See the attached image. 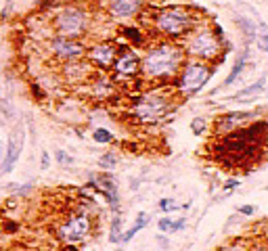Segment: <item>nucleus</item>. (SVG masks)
I'll list each match as a JSON object with an SVG mask.
<instances>
[{
  "mask_svg": "<svg viewBox=\"0 0 268 251\" xmlns=\"http://www.w3.org/2000/svg\"><path fill=\"white\" fill-rule=\"evenodd\" d=\"M256 38L260 40V48L268 52V32H266V34H260V36H256Z\"/></svg>",
  "mask_w": 268,
  "mask_h": 251,
  "instance_id": "29",
  "label": "nucleus"
},
{
  "mask_svg": "<svg viewBox=\"0 0 268 251\" xmlns=\"http://www.w3.org/2000/svg\"><path fill=\"white\" fill-rule=\"evenodd\" d=\"M0 164H2V140H0Z\"/></svg>",
  "mask_w": 268,
  "mask_h": 251,
  "instance_id": "35",
  "label": "nucleus"
},
{
  "mask_svg": "<svg viewBox=\"0 0 268 251\" xmlns=\"http://www.w3.org/2000/svg\"><path fill=\"white\" fill-rule=\"evenodd\" d=\"M172 220H170V218H162V220H159V224H157V226H159V232H172Z\"/></svg>",
  "mask_w": 268,
  "mask_h": 251,
  "instance_id": "25",
  "label": "nucleus"
},
{
  "mask_svg": "<svg viewBox=\"0 0 268 251\" xmlns=\"http://www.w3.org/2000/svg\"><path fill=\"white\" fill-rule=\"evenodd\" d=\"M153 23L155 30L164 36H182L193 28V17L184 6H168L157 11Z\"/></svg>",
  "mask_w": 268,
  "mask_h": 251,
  "instance_id": "3",
  "label": "nucleus"
},
{
  "mask_svg": "<svg viewBox=\"0 0 268 251\" xmlns=\"http://www.w3.org/2000/svg\"><path fill=\"white\" fill-rule=\"evenodd\" d=\"M92 138H94V142H99V145H107V142L113 140V134L107 128H96L94 134H92Z\"/></svg>",
  "mask_w": 268,
  "mask_h": 251,
  "instance_id": "19",
  "label": "nucleus"
},
{
  "mask_svg": "<svg viewBox=\"0 0 268 251\" xmlns=\"http://www.w3.org/2000/svg\"><path fill=\"white\" fill-rule=\"evenodd\" d=\"M210 80V69L203 63H189L178 78V88L184 94H195L197 90L205 86V82Z\"/></svg>",
  "mask_w": 268,
  "mask_h": 251,
  "instance_id": "6",
  "label": "nucleus"
},
{
  "mask_svg": "<svg viewBox=\"0 0 268 251\" xmlns=\"http://www.w3.org/2000/svg\"><path fill=\"white\" fill-rule=\"evenodd\" d=\"M23 147H25V128H23V124H17L15 130L11 132V138H8L6 155H4V159H2V164H0V172H2V174L13 172L15 164H17V161H19V157H21Z\"/></svg>",
  "mask_w": 268,
  "mask_h": 251,
  "instance_id": "7",
  "label": "nucleus"
},
{
  "mask_svg": "<svg viewBox=\"0 0 268 251\" xmlns=\"http://www.w3.org/2000/svg\"><path fill=\"white\" fill-rule=\"evenodd\" d=\"M264 90H266V78L258 80V82L252 84L249 88H243V90H241V94H235L233 98H235V101H245V98H254V96H258V94L264 92Z\"/></svg>",
  "mask_w": 268,
  "mask_h": 251,
  "instance_id": "16",
  "label": "nucleus"
},
{
  "mask_svg": "<svg viewBox=\"0 0 268 251\" xmlns=\"http://www.w3.org/2000/svg\"><path fill=\"white\" fill-rule=\"evenodd\" d=\"M122 32H124V36H126L130 42H134V44H142V34L138 32V28H134V25H132V28H124Z\"/></svg>",
  "mask_w": 268,
  "mask_h": 251,
  "instance_id": "22",
  "label": "nucleus"
},
{
  "mask_svg": "<svg viewBox=\"0 0 268 251\" xmlns=\"http://www.w3.org/2000/svg\"><path fill=\"white\" fill-rule=\"evenodd\" d=\"M48 166H50V157H48L46 151H44V153H42V161H40V167H42V169H46Z\"/></svg>",
  "mask_w": 268,
  "mask_h": 251,
  "instance_id": "30",
  "label": "nucleus"
},
{
  "mask_svg": "<svg viewBox=\"0 0 268 251\" xmlns=\"http://www.w3.org/2000/svg\"><path fill=\"white\" fill-rule=\"evenodd\" d=\"M120 237H122V220L115 218L111 224V230H109V243H120Z\"/></svg>",
  "mask_w": 268,
  "mask_h": 251,
  "instance_id": "21",
  "label": "nucleus"
},
{
  "mask_svg": "<svg viewBox=\"0 0 268 251\" xmlns=\"http://www.w3.org/2000/svg\"><path fill=\"white\" fill-rule=\"evenodd\" d=\"M245 59H247V52H243L239 59H237V63H235V67H233V71H230V76L224 80V86H230L235 82V80L239 78V74H241V69L245 67Z\"/></svg>",
  "mask_w": 268,
  "mask_h": 251,
  "instance_id": "17",
  "label": "nucleus"
},
{
  "mask_svg": "<svg viewBox=\"0 0 268 251\" xmlns=\"http://www.w3.org/2000/svg\"><path fill=\"white\" fill-rule=\"evenodd\" d=\"M237 184H239V182H237V180H228V182H226V184H224V188H235V186H237Z\"/></svg>",
  "mask_w": 268,
  "mask_h": 251,
  "instance_id": "33",
  "label": "nucleus"
},
{
  "mask_svg": "<svg viewBox=\"0 0 268 251\" xmlns=\"http://www.w3.org/2000/svg\"><path fill=\"white\" fill-rule=\"evenodd\" d=\"M0 111L4 113L6 120H15V111H13V103H11V101L2 98V101H0Z\"/></svg>",
  "mask_w": 268,
  "mask_h": 251,
  "instance_id": "23",
  "label": "nucleus"
},
{
  "mask_svg": "<svg viewBox=\"0 0 268 251\" xmlns=\"http://www.w3.org/2000/svg\"><path fill=\"white\" fill-rule=\"evenodd\" d=\"M149 224V216L145 211H138V216H136V222L132 224V228H128L126 232H122V237H120V243H130V241L134 239V235H136L138 230H142Z\"/></svg>",
  "mask_w": 268,
  "mask_h": 251,
  "instance_id": "15",
  "label": "nucleus"
},
{
  "mask_svg": "<svg viewBox=\"0 0 268 251\" xmlns=\"http://www.w3.org/2000/svg\"><path fill=\"white\" fill-rule=\"evenodd\" d=\"M189 52L199 59H214L218 55V40L210 32H199L189 40Z\"/></svg>",
  "mask_w": 268,
  "mask_h": 251,
  "instance_id": "9",
  "label": "nucleus"
},
{
  "mask_svg": "<svg viewBox=\"0 0 268 251\" xmlns=\"http://www.w3.org/2000/svg\"><path fill=\"white\" fill-rule=\"evenodd\" d=\"M115 166H118V155H115V153L101 155V159H99V167L101 169H113Z\"/></svg>",
  "mask_w": 268,
  "mask_h": 251,
  "instance_id": "20",
  "label": "nucleus"
},
{
  "mask_svg": "<svg viewBox=\"0 0 268 251\" xmlns=\"http://www.w3.org/2000/svg\"><path fill=\"white\" fill-rule=\"evenodd\" d=\"M184 224H186V222H184V218L176 220V222L172 224V232H178V230H182V228H184Z\"/></svg>",
  "mask_w": 268,
  "mask_h": 251,
  "instance_id": "31",
  "label": "nucleus"
},
{
  "mask_svg": "<svg viewBox=\"0 0 268 251\" xmlns=\"http://www.w3.org/2000/svg\"><path fill=\"white\" fill-rule=\"evenodd\" d=\"M222 251H241V249H235V247H228V249H222Z\"/></svg>",
  "mask_w": 268,
  "mask_h": 251,
  "instance_id": "36",
  "label": "nucleus"
},
{
  "mask_svg": "<svg viewBox=\"0 0 268 251\" xmlns=\"http://www.w3.org/2000/svg\"><path fill=\"white\" fill-rule=\"evenodd\" d=\"M0 251H11V249H0Z\"/></svg>",
  "mask_w": 268,
  "mask_h": 251,
  "instance_id": "37",
  "label": "nucleus"
},
{
  "mask_svg": "<svg viewBox=\"0 0 268 251\" xmlns=\"http://www.w3.org/2000/svg\"><path fill=\"white\" fill-rule=\"evenodd\" d=\"M254 211H256L254 205H243V208H241V213H245V216H252Z\"/></svg>",
  "mask_w": 268,
  "mask_h": 251,
  "instance_id": "32",
  "label": "nucleus"
},
{
  "mask_svg": "<svg viewBox=\"0 0 268 251\" xmlns=\"http://www.w3.org/2000/svg\"><path fill=\"white\" fill-rule=\"evenodd\" d=\"M182 65V52L174 44H159V46L147 50L140 69L147 80H170L178 74Z\"/></svg>",
  "mask_w": 268,
  "mask_h": 251,
  "instance_id": "2",
  "label": "nucleus"
},
{
  "mask_svg": "<svg viewBox=\"0 0 268 251\" xmlns=\"http://www.w3.org/2000/svg\"><path fill=\"white\" fill-rule=\"evenodd\" d=\"M32 94H34L36 98H38V101H42V98H46V92H44L42 88H40L38 84H36V82L32 84Z\"/></svg>",
  "mask_w": 268,
  "mask_h": 251,
  "instance_id": "27",
  "label": "nucleus"
},
{
  "mask_svg": "<svg viewBox=\"0 0 268 251\" xmlns=\"http://www.w3.org/2000/svg\"><path fill=\"white\" fill-rule=\"evenodd\" d=\"M50 50L52 55H55V59L59 61H65V63H71V61H80L84 57V44L76 40V38H55L50 40Z\"/></svg>",
  "mask_w": 268,
  "mask_h": 251,
  "instance_id": "8",
  "label": "nucleus"
},
{
  "mask_svg": "<svg viewBox=\"0 0 268 251\" xmlns=\"http://www.w3.org/2000/svg\"><path fill=\"white\" fill-rule=\"evenodd\" d=\"M166 111H168L166 98H164V96H157V94L145 96V98H142V101L136 105V109H134V113H136L142 122H155V120L162 118Z\"/></svg>",
  "mask_w": 268,
  "mask_h": 251,
  "instance_id": "10",
  "label": "nucleus"
},
{
  "mask_svg": "<svg viewBox=\"0 0 268 251\" xmlns=\"http://www.w3.org/2000/svg\"><path fill=\"white\" fill-rule=\"evenodd\" d=\"M268 132V124H254L247 130L233 132L222 140L220 145V157L228 159V164H245L249 159H256L258 145L264 142V134Z\"/></svg>",
  "mask_w": 268,
  "mask_h": 251,
  "instance_id": "1",
  "label": "nucleus"
},
{
  "mask_svg": "<svg viewBox=\"0 0 268 251\" xmlns=\"http://www.w3.org/2000/svg\"><path fill=\"white\" fill-rule=\"evenodd\" d=\"M252 118H254V113H249V111H233V113H226V115H222V118L218 120V128H220V130H233V128H237L241 122L252 120Z\"/></svg>",
  "mask_w": 268,
  "mask_h": 251,
  "instance_id": "14",
  "label": "nucleus"
},
{
  "mask_svg": "<svg viewBox=\"0 0 268 251\" xmlns=\"http://www.w3.org/2000/svg\"><path fill=\"white\" fill-rule=\"evenodd\" d=\"M159 243H162V247H164V245L168 247V239H164V237H159Z\"/></svg>",
  "mask_w": 268,
  "mask_h": 251,
  "instance_id": "34",
  "label": "nucleus"
},
{
  "mask_svg": "<svg viewBox=\"0 0 268 251\" xmlns=\"http://www.w3.org/2000/svg\"><path fill=\"white\" fill-rule=\"evenodd\" d=\"M237 21H239V25H241V30L245 32V36L249 40H256V36H258V32H256V25L249 21V19H245V17H237Z\"/></svg>",
  "mask_w": 268,
  "mask_h": 251,
  "instance_id": "18",
  "label": "nucleus"
},
{
  "mask_svg": "<svg viewBox=\"0 0 268 251\" xmlns=\"http://www.w3.org/2000/svg\"><path fill=\"white\" fill-rule=\"evenodd\" d=\"M52 25L61 38H78L88 28V13L82 6H63L55 15Z\"/></svg>",
  "mask_w": 268,
  "mask_h": 251,
  "instance_id": "4",
  "label": "nucleus"
},
{
  "mask_svg": "<svg viewBox=\"0 0 268 251\" xmlns=\"http://www.w3.org/2000/svg\"><path fill=\"white\" fill-rule=\"evenodd\" d=\"M55 157H57V161H59V164L61 166H74V159H71V155L69 153H65V151H57V153H55Z\"/></svg>",
  "mask_w": 268,
  "mask_h": 251,
  "instance_id": "24",
  "label": "nucleus"
},
{
  "mask_svg": "<svg viewBox=\"0 0 268 251\" xmlns=\"http://www.w3.org/2000/svg\"><path fill=\"white\" fill-rule=\"evenodd\" d=\"M109 11L113 17L126 19V17H132L140 11V0H113Z\"/></svg>",
  "mask_w": 268,
  "mask_h": 251,
  "instance_id": "13",
  "label": "nucleus"
},
{
  "mask_svg": "<svg viewBox=\"0 0 268 251\" xmlns=\"http://www.w3.org/2000/svg\"><path fill=\"white\" fill-rule=\"evenodd\" d=\"M205 130V122L203 120H193V134H201Z\"/></svg>",
  "mask_w": 268,
  "mask_h": 251,
  "instance_id": "28",
  "label": "nucleus"
},
{
  "mask_svg": "<svg viewBox=\"0 0 268 251\" xmlns=\"http://www.w3.org/2000/svg\"><path fill=\"white\" fill-rule=\"evenodd\" d=\"M92 230V222L86 213H74L69 216L61 226L57 228L59 239L63 241L65 245H76L80 241H84Z\"/></svg>",
  "mask_w": 268,
  "mask_h": 251,
  "instance_id": "5",
  "label": "nucleus"
},
{
  "mask_svg": "<svg viewBox=\"0 0 268 251\" xmlns=\"http://www.w3.org/2000/svg\"><path fill=\"white\" fill-rule=\"evenodd\" d=\"M138 67H140V59L136 57L134 50H124L120 57H115L113 63V69L120 78H132L138 71Z\"/></svg>",
  "mask_w": 268,
  "mask_h": 251,
  "instance_id": "12",
  "label": "nucleus"
},
{
  "mask_svg": "<svg viewBox=\"0 0 268 251\" xmlns=\"http://www.w3.org/2000/svg\"><path fill=\"white\" fill-rule=\"evenodd\" d=\"M159 208H162V211H174L176 203H174V199H162L159 201Z\"/></svg>",
  "mask_w": 268,
  "mask_h": 251,
  "instance_id": "26",
  "label": "nucleus"
},
{
  "mask_svg": "<svg viewBox=\"0 0 268 251\" xmlns=\"http://www.w3.org/2000/svg\"><path fill=\"white\" fill-rule=\"evenodd\" d=\"M88 61L96 67H111L115 63V46L109 42H101L88 50Z\"/></svg>",
  "mask_w": 268,
  "mask_h": 251,
  "instance_id": "11",
  "label": "nucleus"
}]
</instances>
